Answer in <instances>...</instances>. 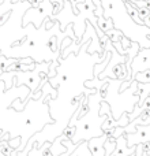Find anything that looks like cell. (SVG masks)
<instances>
[{
  "mask_svg": "<svg viewBox=\"0 0 150 156\" xmlns=\"http://www.w3.org/2000/svg\"><path fill=\"white\" fill-rule=\"evenodd\" d=\"M143 25H145V26H148V27H150V11H149V15L143 19Z\"/></svg>",
  "mask_w": 150,
  "mask_h": 156,
  "instance_id": "ac0fdd59",
  "label": "cell"
},
{
  "mask_svg": "<svg viewBox=\"0 0 150 156\" xmlns=\"http://www.w3.org/2000/svg\"><path fill=\"white\" fill-rule=\"evenodd\" d=\"M105 34L108 36V38H109V40L112 41V43H115V41H120V40H121V37L124 36V33L121 32L120 29L112 27V29L107 30V32H105Z\"/></svg>",
  "mask_w": 150,
  "mask_h": 156,
  "instance_id": "8fae6325",
  "label": "cell"
},
{
  "mask_svg": "<svg viewBox=\"0 0 150 156\" xmlns=\"http://www.w3.org/2000/svg\"><path fill=\"white\" fill-rule=\"evenodd\" d=\"M128 156H135V152H134V154H131V155H128Z\"/></svg>",
  "mask_w": 150,
  "mask_h": 156,
  "instance_id": "ffe728a7",
  "label": "cell"
},
{
  "mask_svg": "<svg viewBox=\"0 0 150 156\" xmlns=\"http://www.w3.org/2000/svg\"><path fill=\"white\" fill-rule=\"evenodd\" d=\"M12 108L16 111V112H21V111H23L25 110V104H23V100L22 99H16V100H14L12 101Z\"/></svg>",
  "mask_w": 150,
  "mask_h": 156,
  "instance_id": "5bb4252c",
  "label": "cell"
},
{
  "mask_svg": "<svg viewBox=\"0 0 150 156\" xmlns=\"http://www.w3.org/2000/svg\"><path fill=\"white\" fill-rule=\"evenodd\" d=\"M63 138H67L66 137V134L59 136V137H56V140H53L51 143V145H49V152H51L52 156H59L60 154H63V152L67 151L66 147L63 145V143H62Z\"/></svg>",
  "mask_w": 150,
  "mask_h": 156,
  "instance_id": "52a82bcc",
  "label": "cell"
},
{
  "mask_svg": "<svg viewBox=\"0 0 150 156\" xmlns=\"http://www.w3.org/2000/svg\"><path fill=\"white\" fill-rule=\"evenodd\" d=\"M135 94L139 96V100L137 101V107H142L143 105V101L146 100V97L150 96V82L148 83H143V82H138V86H137V92Z\"/></svg>",
  "mask_w": 150,
  "mask_h": 156,
  "instance_id": "8992f818",
  "label": "cell"
},
{
  "mask_svg": "<svg viewBox=\"0 0 150 156\" xmlns=\"http://www.w3.org/2000/svg\"><path fill=\"white\" fill-rule=\"evenodd\" d=\"M70 156H91V152L89 149L87 140H82L78 143V147L70 154Z\"/></svg>",
  "mask_w": 150,
  "mask_h": 156,
  "instance_id": "ba28073f",
  "label": "cell"
},
{
  "mask_svg": "<svg viewBox=\"0 0 150 156\" xmlns=\"http://www.w3.org/2000/svg\"><path fill=\"white\" fill-rule=\"evenodd\" d=\"M149 11L150 10H149V8H146V7H139V8H138V15H139V18L142 19V21L149 15Z\"/></svg>",
  "mask_w": 150,
  "mask_h": 156,
  "instance_id": "e0dca14e",
  "label": "cell"
},
{
  "mask_svg": "<svg viewBox=\"0 0 150 156\" xmlns=\"http://www.w3.org/2000/svg\"><path fill=\"white\" fill-rule=\"evenodd\" d=\"M135 152V145L134 147H128L127 145V140L126 136L121 134L120 137L116 138V147L113 151L112 156H128Z\"/></svg>",
  "mask_w": 150,
  "mask_h": 156,
  "instance_id": "5b68a950",
  "label": "cell"
},
{
  "mask_svg": "<svg viewBox=\"0 0 150 156\" xmlns=\"http://www.w3.org/2000/svg\"><path fill=\"white\" fill-rule=\"evenodd\" d=\"M12 151L14 149L11 148L10 145H8V143H4V141H0V152H2L4 156H10L12 155Z\"/></svg>",
  "mask_w": 150,
  "mask_h": 156,
  "instance_id": "4fadbf2b",
  "label": "cell"
},
{
  "mask_svg": "<svg viewBox=\"0 0 150 156\" xmlns=\"http://www.w3.org/2000/svg\"><path fill=\"white\" fill-rule=\"evenodd\" d=\"M131 43H132V40L130 37H126V36H123L121 37V40H120V44H121V47H123V49H127L130 45H131Z\"/></svg>",
  "mask_w": 150,
  "mask_h": 156,
  "instance_id": "2e32d148",
  "label": "cell"
},
{
  "mask_svg": "<svg viewBox=\"0 0 150 156\" xmlns=\"http://www.w3.org/2000/svg\"><path fill=\"white\" fill-rule=\"evenodd\" d=\"M131 78L135 80L137 82L148 83L150 82V70H143V71H139V73H135V74H132Z\"/></svg>",
  "mask_w": 150,
  "mask_h": 156,
  "instance_id": "7c38bea8",
  "label": "cell"
},
{
  "mask_svg": "<svg viewBox=\"0 0 150 156\" xmlns=\"http://www.w3.org/2000/svg\"><path fill=\"white\" fill-rule=\"evenodd\" d=\"M124 5H126L127 11H128V15L132 18V22H135L137 25H141V26H145V25H143V21L139 18V15H138V7H135V5L131 7V3H130L128 0L124 3Z\"/></svg>",
  "mask_w": 150,
  "mask_h": 156,
  "instance_id": "9c48e42d",
  "label": "cell"
},
{
  "mask_svg": "<svg viewBox=\"0 0 150 156\" xmlns=\"http://www.w3.org/2000/svg\"><path fill=\"white\" fill-rule=\"evenodd\" d=\"M143 70H150V48L145 47L141 48L138 51V54L135 55V58L132 59L131 63V77L132 74L139 73Z\"/></svg>",
  "mask_w": 150,
  "mask_h": 156,
  "instance_id": "3957f363",
  "label": "cell"
},
{
  "mask_svg": "<svg viewBox=\"0 0 150 156\" xmlns=\"http://www.w3.org/2000/svg\"><path fill=\"white\" fill-rule=\"evenodd\" d=\"M137 130L134 133H126V140H127V145L128 147H134L137 144H143L150 141V125H137Z\"/></svg>",
  "mask_w": 150,
  "mask_h": 156,
  "instance_id": "7a4b0ae2",
  "label": "cell"
},
{
  "mask_svg": "<svg viewBox=\"0 0 150 156\" xmlns=\"http://www.w3.org/2000/svg\"><path fill=\"white\" fill-rule=\"evenodd\" d=\"M59 156H70V152H67V151H66V152H63V154H60Z\"/></svg>",
  "mask_w": 150,
  "mask_h": 156,
  "instance_id": "d6986e66",
  "label": "cell"
},
{
  "mask_svg": "<svg viewBox=\"0 0 150 156\" xmlns=\"http://www.w3.org/2000/svg\"><path fill=\"white\" fill-rule=\"evenodd\" d=\"M3 134V130H0V136H2Z\"/></svg>",
  "mask_w": 150,
  "mask_h": 156,
  "instance_id": "44dd1931",
  "label": "cell"
},
{
  "mask_svg": "<svg viewBox=\"0 0 150 156\" xmlns=\"http://www.w3.org/2000/svg\"><path fill=\"white\" fill-rule=\"evenodd\" d=\"M49 65L51 62H45V63H40L37 65L33 71H14V77H15V85H26L29 86L30 93H36L38 88V83L41 82V78H43L44 74L48 73L49 70Z\"/></svg>",
  "mask_w": 150,
  "mask_h": 156,
  "instance_id": "6da1fadb",
  "label": "cell"
},
{
  "mask_svg": "<svg viewBox=\"0 0 150 156\" xmlns=\"http://www.w3.org/2000/svg\"><path fill=\"white\" fill-rule=\"evenodd\" d=\"M7 143H8V145H10L11 148H12V149H15V148H18V147L21 145V143H22V137H15V138H11V140H8Z\"/></svg>",
  "mask_w": 150,
  "mask_h": 156,
  "instance_id": "9a60e30c",
  "label": "cell"
},
{
  "mask_svg": "<svg viewBox=\"0 0 150 156\" xmlns=\"http://www.w3.org/2000/svg\"><path fill=\"white\" fill-rule=\"evenodd\" d=\"M109 136H111V133H104L101 136H96V137L89 138L87 144H89V149L91 152V156H104L105 155L104 144Z\"/></svg>",
  "mask_w": 150,
  "mask_h": 156,
  "instance_id": "277c9868",
  "label": "cell"
},
{
  "mask_svg": "<svg viewBox=\"0 0 150 156\" xmlns=\"http://www.w3.org/2000/svg\"><path fill=\"white\" fill-rule=\"evenodd\" d=\"M97 25H98V27L104 33L107 32V30L115 27V23H113L112 19H111V18H104V15H102V16H97Z\"/></svg>",
  "mask_w": 150,
  "mask_h": 156,
  "instance_id": "30bf717a",
  "label": "cell"
}]
</instances>
